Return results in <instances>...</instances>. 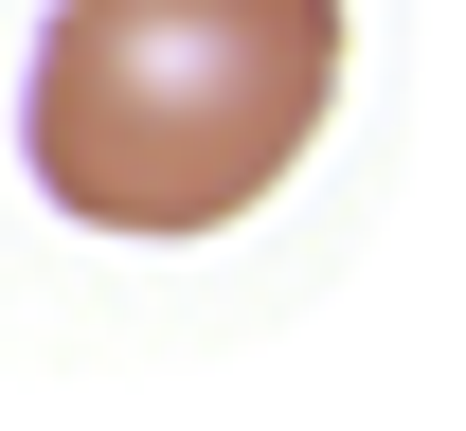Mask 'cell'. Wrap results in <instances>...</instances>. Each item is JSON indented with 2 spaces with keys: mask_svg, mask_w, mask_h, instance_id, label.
<instances>
[{
  "mask_svg": "<svg viewBox=\"0 0 466 431\" xmlns=\"http://www.w3.org/2000/svg\"><path fill=\"white\" fill-rule=\"evenodd\" d=\"M341 108V0H55L18 162L72 234H233Z\"/></svg>",
  "mask_w": 466,
  "mask_h": 431,
  "instance_id": "1",
  "label": "cell"
}]
</instances>
